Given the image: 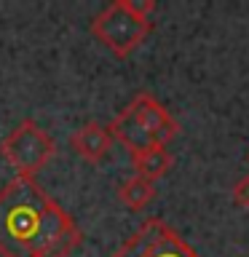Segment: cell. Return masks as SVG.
Wrapping results in <instances>:
<instances>
[{
  "label": "cell",
  "mask_w": 249,
  "mask_h": 257,
  "mask_svg": "<svg viewBox=\"0 0 249 257\" xmlns=\"http://www.w3.org/2000/svg\"><path fill=\"white\" fill-rule=\"evenodd\" d=\"M80 241L75 220L32 177L0 188V257H70Z\"/></svg>",
  "instance_id": "obj_1"
},
{
  "label": "cell",
  "mask_w": 249,
  "mask_h": 257,
  "mask_svg": "<svg viewBox=\"0 0 249 257\" xmlns=\"http://www.w3.org/2000/svg\"><path fill=\"white\" fill-rule=\"evenodd\" d=\"M88 30L102 46H107L112 54L123 59L150 35L153 22L148 16L137 14L132 0H115L94 16Z\"/></svg>",
  "instance_id": "obj_2"
},
{
  "label": "cell",
  "mask_w": 249,
  "mask_h": 257,
  "mask_svg": "<svg viewBox=\"0 0 249 257\" xmlns=\"http://www.w3.org/2000/svg\"><path fill=\"white\" fill-rule=\"evenodd\" d=\"M0 153H3V158L19 172V177H32L54 158L56 142L35 123V120L27 118L0 142Z\"/></svg>",
  "instance_id": "obj_3"
},
{
  "label": "cell",
  "mask_w": 249,
  "mask_h": 257,
  "mask_svg": "<svg viewBox=\"0 0 249 257\" xmlns=\"http://www.w3.org/2000/svg\"><path fill=\"white\" fill-rule=\"evenodd\" d=\"M110 257H201L174 228L150 217L120 244Z\"/></svg>",
  "instance_id": "obj_4"
},
{
  "label": "cell",
  "mask_w": 249,
  "mask_h": 257,
  "mask_svg": "<svg viewBox=\"0 0 249 257\" xmlns=\"http://www.w3.org/2000/svg\"><path fill=\"white\" fill-rule=\"evenodd\" d=\"M129 107L134 110L137 120L142 123L145 134L150 137L153 145H161V148H166V145L172 142L177 134H180V123H177V120L169 115V110H166L153 94L140 91L132 102H129Z\"/></svg>",
  "instance_id": "obj_5"
},
{
  "label": "cell",
  "mask_w": 249,
  "mask_h": 257,
  "mask_svg": "<svg viewBox=\"0 0 249 257\" xmlns=\"http://www.w3.org/2000/svg\"><path fill=\"white\" fill-rule=\"evenodd\" d=\"M70 148L75 150L80 158L91 161V164H99L112 148V137L102 123L91 120V123H83L75 134L70 137Z\"/></svg>",
  "instance_id": "obj_6"
},
{
  "label": "cell",
  "mask_w": 249,
  "mask_h": 257,
  "mask_svg": "<svg viewBox=\"0 0 249 257\" xmlns=\"http://www.w3.org/2000/svg\"><path fill=\"white\" fill-rule=\"evenodd\" d=\"M104 128L110 132L112 140L123 142L132 153H140V150H145V148H153L150 137L145 134V128H142L140 120H137V115H134L132 107H123Z\"/></svg>",
  "instance_id": "obj_7"
},
{
  "label": "cell",
  "mask_w": 249,
  "mask_h": 257,
  "mask_svg": "<svg viewBox=\"0 0 249 257\" xmlns=\"http://www.w3.org/2000/svg\"><path fill=\"white\" fill-rule=\"evenodd\" d=\"M132 164H134L137 177H142V180H148V182H156L172 169L174 158L166 148L153 145V148H145L140 153H132Z\"/></svg>",
  "instance_id": "obj_8"
},
{
  "label": "cell",
  "mask_w": 249,
  "mask_h": 257,
  "mask_svg": "<svg viewBox=\"0 0 249 257\" xmlns=\"http://www.w3.org/2000/svg\"><path fill=\"white\" fill-rule=\"evenodd\" d=\"M153 196H156V182H148L137 174L118 188V198L123 201L129 209H134V212H140V209L148 206L153 201Z\"/></svg>",
  "instance_id": "obj_9"
},
{
  "label": "cell",
  "mask_w": 249,
  "mask_h": 257,
  "mask_svg": "<svg viewBox=\"0 0 249 257\" xmlns=\"http://www.w3.org/2000/svg\"><path fill=\"white\" fill-rule=\"evenodd\" d=\"M233 201L241 209H249V174L241 177V180L233 185Z\"/></svg>",
  "instance_id": "obj_10"
}]
</instances>
